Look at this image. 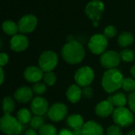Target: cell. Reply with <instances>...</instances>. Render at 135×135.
Segmentation results:
<instances>
[{"label":"cell","instance_id":"5","mask_svg":"<svg viewBox=\"0 0 135 135\" xmlns=\"http://www.w3.org/2000/svg\"><path fill=\"white\" fill-rule=\"evenodd\" d=\"M115 125L120 127H128L133 123L134 117L133 113L126 107H118L112 114Z\"/></svg>","mask_w":135,"mask_h":135},{"label":"cell","instance_id":"20","mask_svg":"<svg viewBox=\"0 0 135 135\" xmlns=\"http://www.w3.org/2000/svg\"><path fill=\"white\" fill-rule=\"evenodd\" d=\"M107 100L117 108L124 107V106L127 103V98L122 92H117L114 95H112L108 97Z\"/></svg>","mask_w":135,"mask_h":135},{"label":"cell","instance_id":"8","mask_svg":"<svg viewBox=\"0 0 135 135\" xmlns=\"http://www.w3.org/2000/svg\"><path fill=\"white\" fill-rule=\"evenodd\" d=\"M107 38L103 34H95L88 42V49L95 55H102L107 48Z\"/></svg>","mask_w":135,"mask_h":135},{"label":"cell","instance_id":"6","mask_svg":"<svg viewBox=\"0 0 135 135\" xmlns=\"http://www.w3.org/2000/svg\"><path fill=\"white\" fill-rule=\"evenodd\" d=\"M104 11V4L99 0H92L85 7V14L93 22L95 27L98 26L99 21L102 17Z\"/></svg>","mask_w":135,"mask_h":135},{"label":"cell","instance_id":"22","mask_svg":"<svg viewBox=\"0 0 135 135\" xmlns=\"http://www.w3.org/2000/svg\"><path fill=\"white\" fill-rule=\"evenodd\" d=\"M2 108L4 114H11L15 108V102L11 96H6L2 102Z\"/></svg>","mask_w":135,"mask_h":135},{"label":"cell","instance_id":"1","mask_svg":"<svg viewBox=\"0 0 135 135\" xmlns=\"http://www.w3.org/2000/svg\"><path fill=\"white\" fill-rule=\"evenodd\" d=\"M61 56L64 61L70 64H76L84 59L85 51L83 45L76 41H70L61 49Z\"/></svg>","mask_w":135,"mask_h":135},{"label":"cell","instance_id":"28","mask_svg":"<svg viewBox=\"0 0 135 135\" xmlns=\"http://www.w3.org/2000/svg\"><path fill=\"white\" fill-rule=\"evenodd\" d=\"M120 57L125 62H131L134 59V52L129 49H125L121 51Z\"/></svg>","mask_w":135,"mask_h":135},{"label":"cell","instance_id":"27","mask_svg":"<svg viewBox=\"0 0 135 135\" xmlns=\"http://www.w3.org/2000/svg\"><path fill=\"white\" fill-rule=\"evenodd\" d=\"M122 88L127 92L135 91V80L133 78H126L123 80Z\"/></svg>","mask_w":135,"mask_h":135},{"label":"cell","instance_id":"21","mask_svg":"<svg viewBox=\"0 0 135 135\" xmlns=\"http://www.w3.org/2000/svg\"><path fill=\"white\" fill-rule=\"evenodd\" d=\"M2 29L3 30V32L10 36H15L17 34L18 31V25L11 20H7L5 21L3 24H2Z\"/></svg>","mask_w":135,"mask_h":135},{"label":"cell","instance_id":"24","mask_svg":"<svg viewBox=\"0 0 135 135\" xmlns=\"http://www.w3.org/2000/svg\"><path fill=\"white\" fill-rule=\"evenodd\" d=\"M17 119L22 124L30 123L32 119V114L30 110L27 108H21L17 113Z\"/></svg>","mask_w":135,"mask_h":135},{"label":"cell","instance_id":"19","mask_svg":"<svg viewBox=\"0 0 135 135\" xmlns=\"http://www.w3.org/2000/svg\"><path fill=\"white\" fill-rule=\"evenodd\" d=\"M83 117L79 114H73L67 118V125L72 129V131L82 129L84 122Z\"/></svg>","mask_w":135,"mask_h":135},{"label":"cell","instance_id":"38","mask_svg":"<svg viewBox=\"0 0 135 135\" xmlns=\"http://www.w3.org/2000/svg\"><path fill=\"white\" fill-rule=\"evenodd\" d=\"M24 135H39V134L37 133V131H36L35 129H33L31 128V129H27V130L25 132Z\"/></svg>","mask_w":135,"mask_h":135},{"label":"cell","instance_id":"12","mask_svg":"<svg viewBox=\"0 0 135 135\" xmlns=\"http://www.w3.org/2000/svg\"><path fill=\"white\" fill-rule=\"evenodd\" d=\"M30 109L35 115L42 116L45 114L48 113V110L49 109V103L45 98L41 96H36L31 101Z\"/></svg>","mask_w":135,"mask_h":135},{"label":"cell","instance_id":"25","mask_svg":"<svg viewBox=\"0 0 135 135\" xmlns=\"http://www.w3.org/2000/svg\"><path fill=\"white\" fill-rule=\"evenodd\" d=\"M39 135H57L56 128L52 124H45L38 129Z\"/></svg>","mask_w":135,"mask_h":135},{"label":"cell","instance_id":"18","mask_svg":"<svg viewBox=\"0 0 135 135\" xmlns=\"http://www.w3.org/2000/svg\"><path fill=\"white\" fill-rule=\"evenodd\" d=\"M83 95L82 89L77 84H72L69 87L66 91L67 99L72 103H78Z\"/></svg>","mask_w":135,"mask_h":135},{"label":"cell","instance_id":"10","mask_svg":"<svg viewBox=\"0 0 135 135\" xmlns=\"http://www.w3.org/2000/svg\"><path fill=\"white\" fill-rule=\"evenodd\" d=\"M67 114L68 107L62 103H56L52 104L48 110V116L49 119L55 122H58L64 119Z\"/></svg>","mask_w":135,"mask_h":135},{"label":"cell","instance_id":"32","mask_svg":"<svg viewBox=\"0 0 135 135\" xmlns=\"http://www.w3.org/2000/svg\"><path fill=\"white\" fill-rule=\"evenodd\" d=\"M117 34V30L113 26H108L104 30V36L107 38H112Z\"/></svg>","mask_w":135,"mask_h":135},{"label":"cell","instance_id":"15","mask_svg":"<svg viewBox=\"0 0 135 135\" xmlns=\"http://www.w3.org/2000/svg\"><path fill=\"white\" fill-rule=\"evenodd\" d=\"M33 91L26 86L18 88L14 93V99L20 103H26L33 99Z\"/></svg>","mask_w":135,"mask_h":135},{"label":"cell","instance_id":"2","mask_svg":"<svg viewBox=\"0 0 135 135\" xmlns=\"http://www.w3.org/2000/svg\"><path fill=\"white\" fill-rule=\"evenodd\" d=\"M123 75L116 69H108L102 77L101 84L103 90L107 93H113L120 89L123 84Z\"/></svg>","mask_w":135,"mask_h":135},{"label":"cell","instance_id":"9","mask_svg":"<svg viewBox=\"0 0 135 135\" xmlns=\"http://www.w3.org/2000/svg\"><path fill=\"white\" fill-rule=\"evenodd\" d=\"M120 54L114 50H109L103 53L100 56V64L102 67L107 69H114L120 63Z\"/></svg>","mask_w":135,"mask_h":135},{"label":"cell","instance_id":"29","mask_svg":"<svg viewBox=\"0 0 135 135\" xmlns=\"http://www.w3.org/2000/svg\"><path fill=\"white\" fill-rule=\"evenodd\" d=\"M43 80L46 85L52 86L55 84V83L56 81V76L53 72H48V73H44Z\"/></svg>","mask_w":135,"mask_h":135},{"label":"cell","instance_id":"14","mask_svg":"<svg viewBox=\"0 0 135 135\" xmlns=\"http://www.w3.org/2000/svg\"><path fill=\"white\" fill-rule=\"evenodd\" d=\"M10 46L11 49L15 52H23L29 46V40L23 34H16L11 39Z\"/></svg>","mask_w":135,"mask_h":135},{"label":"cell","instance_id":"30","mask_svg":"<svg viewBox=\"0 0 135 135\" xmlns=\"http://www.w3.org/2000/svg\"><path fill=\"white\" fill-rule=\"evenodd\" d=\"M46 84H44V83H41V82H38V83H36L33 84V93L37 94V95H41V94H44L45 91H46Z\"/></svg>","mask_w":135,"mask_h":135},{"label":"cell","instance_id":"23","mask_svg":"<svg viewBox=\"0 0 135 135\" xmlns=\"http://www.w3.org/2000/svg\"><path fill=\"white\" fill-rule=\"evenodd\" d=\"M133 40H134V38H133V36L132 33H130L129 32H123L118 37V42L119 46L125 48V47H127V46L132 45L133 42Z\"/></svg>","mask_w":135,"mask_h":135},{"label":"cell","instance_id":"31","mask_svg":"<svg viewBox=\"0 0 135 135\" xmlns=\"http://www.w3.org/2000/svg\"><path fill=\"white\" fill-rule=\"evenodd\" d=\"M107 135H122V131L120 126L112 125L107 129Z\"/></svg>","mask_w":135,"mask_h":135},{"label":"cell","instance_id":"33","mask_svg":"<svg viewBox=\"0 0 135 135\" xmlns=\"http://www.w3.org/2000/svg\"><path fill=\"white\" fill-rule=\"evenodd\" d=\"M128 104L132 112L135 113V91H133L128 96Z\"/></svg>","mask_w":135,"mask_h":135},{"label":"cell","instance_id":"35","mask_svg":"<svg viewBox=\"0 0 135 135\" xmlns=\"http://www.w3.org/2000/svg\"><path fill=\"white\" fill-rule=\"evenodd\" d=\"M9 62V56L6 52H0V67H5Z\"/></svg>","mask_w":135,"mask_h":135},{"label":"cell","instance_id":"17","mask_svg":"<svg viewBox=\"0 0 135 135\" xmlns=\"http://www.w3.org/2000/svg\"><path fill=\"white\" fill-rule=\"evenodd\" d=\"M114 107L108 100H104V101H101L96 105L95 108V111L99 117L107 118L114 113Z\"/></svg>","mask_w":135,"mask_h":135},{"label":"cell","instance_id":"40","mask_svg":"<svg viewBox=\"0 0 135 135\" xmlns=\"http://www.w3.org/2000/svg\"><path fill=\"white\" fill-rule=\"evenodd\" d=\"M126 135H135V129H131L127 132Z\"/></svg>","mask_w":135,"mask_h":135},{"label":"cell","instance_id":"7","mask_svg":"<svg viewBox=\"0 0 135 135\" xmlns=\"http://www.w3.org/2000/svg\"><path fill=\"white\" fill-rule=\"evenodd\" d=\"M95 78L94 70L89 66L81 67L76 72L74 79L77 85L80 87H88L89 86Z\"/></svg>","mask_w":135,"mask_h":135},{"label":"cell","instance_id":"16","mask_svg":"<svg viewBox=\"0 0 135 135\" xmlns=\"http://www.w3.org/2000/svg\"><path fill=\"white\" fill-rule=\"evenodd\" d=\"M103 126L95 121H88L84 123L82 128L83 135H103Z\"/></svg>","mask_w":135,"mask_h":135},{"label":"cell","instance_id":"3","mask_svg":"<svg viewBox=\"0 0 135 135\" xmlns=\"http://www.w3.org/2000/svg\"><path fill=\"white\" fill-rule=\"evenodd\" d=\"M0 130L6 135H20L22 124L17 118L11 114H4L0 118Z\"/></svg>","mask_w":135,"mask_h":135},{"label":"cell","instance_id":"37","mask_svg":"<svg viewBox=\"0 0 135 135\" xmlns=\"http://www.w3.org/2000/svg\"><path fill=\"white\" fill-rule=\"evenodd\" d=\"M5 80V73L3 68L0 67V85H2Z\"/></svg>","mask_w":135,"mask_h":135},{"label":"cell","instance_id":"4","mask_svg":"<svg viewBox=\"0 0 135 135\" xmlns=\"http://www.w3.org/2000/svg\"><path fill=\"white\" fill-rule=\"evenodd\" d=\"M39 68L44 72H52L58 64V56L52 50L44 51L38 59Z\"/></svg>","mask_w":135,"mask_h":135},{"label":"cell","instance_id":"39","mask_svg":"<svg viewBox=\"0 0 135 135\" xmlns=\"http://www.w3.org/2000/svg\"><path fill=\"white\" fill-rule=\"evenodd\" d=\"M130 74L132 76V77H133L135 79V65L132 66L130 69Z\"/></svg>","mask_w":135,"mask_h":135},{"label":"cell","instance_id":"11","mask_svg":"<svg viewBox=\"0 0 135 135\" xmlns=\"http://www.w3.org/2000/svg\"><path fill=\"white\" fill-rule=\"evenodd\" d=\"M37 26V18L33 15H26L21 18L18 21V31L22 33H29L33 32Z\"/></svg>","mask_w":135,"mask_h":135},{"label":"cell","instance_id":"36","mask_svg":"<svg viewBox=\"0 0 135 135\" xmlns=\"http://www.w3.org/2000/svg\"><path fill=\"white\" fill-rule=\"evenodd\" d=\"M57 135H73L72 130H69L68 129H61Z\"/></svg>","mask_w":135,"mask_h":135},{"label":"cell","instance_id":"34","mask_svg":"<svg viewBox=\"0 0 135 135\" xmlns=\"http://www.w3.org/2000/svg\"><path fill=\"white\" fill-rule=\"evenodd\" d=\"M82 92H83L84 97L86 98V99H91V98H92V96L94 95L93 89L89 86L84 88V89L82 90Z\"/></svg>","mask_w":135,"mask_h":135},{"label":"cell","instance_id":"13","mask_svg":"<svg viewBox=\"0 0 135 135\" xmlns=\"http://www.w3.org/2000/svg\"><path fill=\"white\" fill-rule=\"evenodd\" d=\"M23 76L30 83H38L44 76V72L37 66H29L24 71Z\"/></svg>","mask_w":135,"mask_h":135},{"label":"cell","instance_id":"26","mask_svg":"<svg viewBox=\"0 0 135 135\" xmlns=\"http://www.w3.org/2000/svg\"><path fill=\"white\" fill-rule=\"evenodd\" d=\"M30 125L31 126L32 129L37 130L39 129L44 124V118H42V116H39V115H34L32 117V119L30 122Z\"/></svg>","mask_w":135,"mask_h":135}]
</instances>
